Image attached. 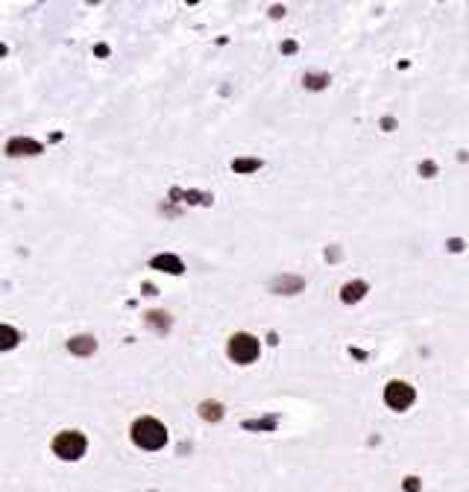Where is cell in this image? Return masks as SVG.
<instances>
[{
    "instance_id": "obj_3",
    "label": "cell",
    "mask_w": 469,
    "mask_h": 492,
    "mask_svg": "<svg viewBox=\"0 0 469 492\" xmlns=\"http://www.w3.org/2000/svg\"><path fill=\"white\" fill-rule=\"evenodd\" d=\"M259 351H261V346H259V340H255L252 334H232L229 337V358L235 360V363H252L255 358H259Z\"/></svg>"
},
{
    "instance_id": "obj_5",
    "label": "cell",
    "mask_w": 469,
    "mask_h": 492,
    "mask_svg": "<svg viewBox=\"0 0 469 492\" xmlns=\"http://www.w3.org/2000/svg\"><path fill=\"white\" fill-rule=\"evenodd\" d=\"M9 156H36V152H41V147L36 144V141H24V138H15L9 141Z\"/></svg>"
},
{
    "instance_id": "obj_6",
    "label": "cell",
    "mask_w": 469,
    "mask_h": 492,
    "mask_svg": "<svg viewBox=\"0 0 469 492\" xmlns=\"http://www.w3.org/2000/svg\"><path fill=\"white\" fill-rule=\"evenodd\" d=\"M68 349L74 351V355H91L97 349V340L94 337H74V340H68Z\"/></svg>"
},
{
    "instance_id": "obj_8",
    "label": "cell",
    "mask_w": 469,
    "mask_h": 492,
    "mask_svg": "<svg viewBox=\"0 0 469 492\" xmlns=\"http://www.w3.org/2000/svg\"><path fill=\"white\" fill-rule=\"evenodd\" d=\"M200 413H203V419H220L223 416V407L217 402H203L200 404Z\"/></svg>"
},
{
    "instance_id": "obj_2",
    "label": "cell",
    "mask_w": 469,
    "mask_h": 492,
    "mask_svg": "<svg viewBox=\"0 0 469 492\" xmlns=\"http://www.w3.org/2000/svg\"><path fill=\"white\" fill-rule=\"evenodd\" d=\"M53 454L62 460H79L85 454V437L79 431H62L53 440Z\"/></svg>"
},
{
    "instance_id": "obj_4",
    "label": "cell",
    "mask_w": 469,
    "mask_h": 492,
    "mask_svg": "<svg viewBox=\"0 0 469 492\" xmlns=\"http://www.w3.org/2000/svg\"><path fill=\"white\" fill-rule=\"evenodd\" d=\"M385 402H387V407H393V411H408V407L414 404V387L405 384V381H390L385 387Z\"/></svg>"
},
{
    "instance_id": "obj_11",
    "label": "cell",
    "mask_w": 469,
    "mask_h": 492,
    "mask_svg": "<svg viewBox=\"0 0 469 492\" xmlns=\"http://www.w3.org/2000/svg\"><path fill=\"white\" fill-rule=\"evenodd\" d=\"M305 82H308V86H311V88H320V86H323V82H325V77H308Z\"/></svg>"
},
{
    "instance_id": "obj_7",
    "label": "cell",
    "mask_w": 469,
    "mask_h": 492,
    "mask_svg": "<svg viewBox=\"0 0 469 492\" xmlns=\"http://www.w3.org/2000/svg\"><path fill=\"white\" fill-rule=\"evenodd\" d=\"M364 290L367 285H361V281H355V285H346L344 287V302H358L364 296Z\"/></svg>"
},
{
    "instance_id": "obj_9",
    "label": "cell",
    "mask_w": 469,
    "mask_h": 492,
    "mask_svg": "<svg viewBox=\"0 0 469 492\" xmlns=\"http://www.w3.org/2000/svg\"><path fill=\"white\" fill-rule=\"evenodd\" d=\"M0 334H3V349H12V346H15V340H18V334H15V331H12L9 326H3V328H0Z\"/></svg>"
},
{
    "instance_id": "obj_10",
    "label": "cell",
    "mask_w": 469,
    "mask_h": 492,
    "mask_svg": "<svg viewBox=\"0 0 469 492\" xmlns=\"http://www.w3.org/2000/svg\"><path fill=\"white\" fill-rule=\"evenodd\" d=\"M170 267V273H182V264L176 258H155V267Z\"/></svg>"
},
{
    "instance_id": "obj_1",
    "label": "cell",
    "mask_w": 469,
    "mask_h": 492,
    "mask_svg": "<svg viewBox=\"0 0 469 492\" xmlns=\"http://www.w3.org/2000/svg\"><path fill=\"white\" fill-rule=\"evenodd\" d=\"M132 443L138 448H147V452H159V448L167 443V428L159 419L153 416H141L132 425Z\"/></svg>"
}]
</instances>
